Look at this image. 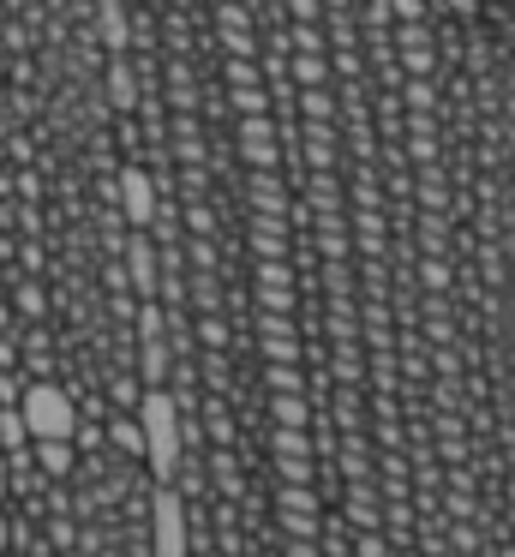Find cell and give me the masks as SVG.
Returning a JSON list of instances; mask_svg holds the SVG:
<instances>
[{
  "instance_id": "1",
  "label": "cell",
  "mask_w": 515,
  "mask_h": 557,
  "mask_svg": "<svg viewBox=\"0 0 515 557\" xmlns=\"http://www.w3.org/2000/svg\"><path fill=\"white\" fill-rule=\"evenodd\" d=\"M156 557H186V521H180V497L156 492Z\"/></svg>"
},
{
  "instance_id": "2",
  "label": "cell",
  "mask_w": 515,
  "mask_h": 557,
  "mask_svg": "<svg viewBox=\"0 0 515 557\" xmlns=\"http://www.w3.org/2000/svg\"><path fill=\"white\" fill-rule=\"evenodd\" d=\"M144 420H150V456H156V473L174 468V401L168 396H150V408H144Z\"/></svg>"
},
{
  "instance_id": "3",
  "label": "cell",
  "mask_w": 515,
  "mask_h": 557,
  "mask_svg": "<svg viewBox=\"0 0 515 557\" xmlns=\"http://www.w3.org/2000/svg\"><path fill=\"white\" fill-rule=\"evenodd\" d=\"M30 425H36V432H48V437L66 432V425H72L66 401H60V396H36V401H30Z\"/></svg>"
},
{
  "instance_id": "4",
  "label": "cell",
  "mask_w": 515,
  "mask_h": 557,
  "mask_svg": "<svg viewBox=\"0 0 515 557\" xmlns=\"http://www.w3.org/2000/svg\"><path fill=\"white\" fill-rule=\"evenodd\" d=\"M359 557H390V545H383L378 533L366 528V533H359Z\"/></svg>"
},
{
  "instance_id": "5",
  "label": "cell",
  "mask_w": 515,
  "mask_h": 557,
  "mask_svg": "<svg viewBox=\"0 0 515 557\" xmlns=\"http://www.w3.org/2000/svg\"><path fill=\"white\" fill-rule=\"evenodd\" d=\"M491 7H515V0H491Z\"/></svg>"
},
{
  "instance_id": "6",
  "label": "cell",
  "mask_w": 515,
  "mask_h": 557,
  "mask_svg": "<svg viewBox=\"0 0 515 557\" xmlns=\"http://www.w3.org/2000/svg\"><path fill=\"white\" fill-rule=\"evenodd\" d=\"M0 545H7V528H0Z\"/></svg>"
},
{
  "instance_id": "7",
  "label": "cell",
  "mask_w": 515,
  "mask_h": 557,
  "mask_svg": "<svg viewBox=\"0 0 515 557\" xmlns=\"http://www.w3.org/2000/svg\"><path fill=\"white\" fill-rule=\"evenodd\" d=\"M0 492H7V480H0Z\"/></svg>"
}]
</instances>
